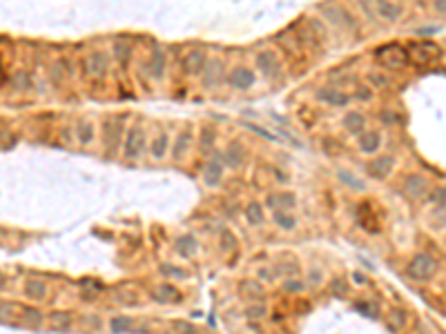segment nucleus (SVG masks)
Here are the masks:
<instances>
[{"label":"nucleus","mask_w":446,"mask_h":334,"mask_svg":"<svg viewBox=\"0 0 446 334\" xmlns=\"http://www.w3.org/2000/svg\"><path fill=\"white\" fill-rule=\"evenodd\" d=\"M408 51V60H413L415 65H433L440 60L442 49L437 47L433 40H419V43H410L406 47Z\"/></svg>","instance_id":"1"},{"label":"nucleus","mask_w":446,"mask_h":334,"mask_svg":"<svg viewBox=\"0 0 446 334\" xmlns=\"http://www.w3.org/2000/svg\"><path fill=\"white\" fill-rule=\"evenodd\" d=\"M437 270V263L431 254L426 252H419L410 258V263L406 265V274L410 276L413 281H428Z\"/></svg>","instance_id":"2"},{"label":"nucleus","mask_w":446,"mask_h":334,"mask_svg":"<svg viewBox=\"0 0 446 334\" xmlns=\"http://www.w3.org/2000/svg\"><path fill=\"white\" fill-rule=\"evenodd\" d=\"M377 58L388 69H401L408 62V51L399 45H386V47L377 49Z\"/></svg>","instance_id":"3"},{"label":"nucleus","mask_w":446,"mask_h":334,"mask_svg":"<svg viewBox=\"0 0 446 334\" xmlns=\"http://www.w3.org/2000/svg\"><path fill=\"white\" fill-rule=\"evenodd\" d=\"M404 191H406V196L413 200L424 198L428 191V181L424 176H419V174H410V176L404 178Z\"/></svg>","instance_id":"4"},{"label":"nucleus","mask_w":446,"mask_h":334,"mask_svg":"<svg viewBox=\"0 0 446 334\" xmlns=\"http://www.w3.org/2000/svg\"><path fill=\"white\" fill-rule=\"evenodd\" d=\"M223 163H225V158H223L221 154H217L208 165H205L203 181H205V185H208V187H217L219 183H221V178H223Z\"/></svg>","instance_id":"5"},{"label":"nucleus","mask_w":446,"mask_h":334,"mask_svg":"<svg viewBox=\"0 0 446 334\" xmlns=\"http://www.w3.org/2000/svg\"><path fill=\"white\" fill-rule=\"evenodd\" d=\"M143 145H145V134L143 129L134 127L127 132V138H125V158H136L141 154Z\"/></svg>","instance_id":"6"},{"label":"nucleus","mask_w":446,"mask_h":334,"mask_svg":"<svg viewBox=\"0 0 446 334\" xmlns=\"http://www.w3.org/2000/svg\"><path fill=\"white\" fill-rule=\"evenodd\" d=\"M83 69L87 76H103L107 71V58L103 51L96 53H89L87 58L83 60Z\"/></svg>","instance_id":"7"},{"label":"nucleus","mask_w":446,"mask_h":334,"mask_svg":"<svg viewBox=\"0 0 446 334\" xmlns=\"http://www.w3.org/2000/svg\"><path fill=\"white\" fill-rule=\"evenodd\" d=\"M321 11H324V16L328 18L333 25H337V27H350V29H355V20H352L350 13L343 11L341 7H334V4H330V7H321Z\"/></svg>","instance_id":"8"},{"label":"nucleus","mask_w":446,"mask_h":334,"mask_svg":"<svg viewBox=\"0 0 446 334\" xmlns=\"http://www.w3.org/2000/svg\"><path fill=\"white\" fill-rule=\"evenodd\" d=\"M227 83H230L232 87H236V89H248V87H252V85H254V74L250 69H245V67H236V69L230 71Z\"/></svg>","instance_id":"9"},{"label":"nucleus","mask_w":446,"mask_h":334,"mask_svg":"<svg viewBox=\"0 0 446 334\" xmlns=\"http://www.w3.org/2000/svg\"><path fill=\"white\" fill-rule=\"evenodd\" d=\"M257 65H259V71L268 78L279 74V62H277V56L272 51H261L257 58Z\"/></svg>","instance_id":"10"},{"label":"nucleus","mask_w":446,"mask_h":334,"mask_svg":"<svg viewBox=\"0 0 446 334\" xmlns=\"http://www.w3.org/2000/svg\"><path fill=\"white\" fill-rule=\"evenodd\" d=\"M392 165H395L392 156H379V158H375L373 163L368 165V172H370V176H375V178H386L388 174H390Z\"/></svg>","instance_id":"11"},{"label":"nucleus","mask_w":446,"mask_h":334,"mask_svg":"<svg viewBox=\"0 0 446 334\" xmlns=\"http://www.w3.org/2000/svg\"><path fill=\"white\" fill-rule=\"evenodd\" d=\"M185 71L187 74H199L201 69H205L208 67V58H205V53L201 51V49H192L190 53H187V58H185Z\"/></svg>","instance_id":"12"},{"label":"nucleus","mask_w":446,"mask_h":334,"mask_svg":"<svg viewBox=\"0 0 446 334\" xmlns=\"http://www.w3.org/2000/svg\"><path fill=\"white\" fill-rule=\"evenodd\" d=\"M375 9H377V13L384 20H390V22H395L401 16V7L390 2V0H375Z\"/></svg>","instance_id":"13"},{"label":"nucleus","mask_w":446,"mask_h":334,"mask_svg":"<svg viewBox=\"0 0 446 334\" xmlns=\"http://www.w3.org/2000/svg\"><path fill=\"white\" fill-rule=\"evenodd\" d=\"M294 203H297V196H294L292 191H279V194L268 198L270 207H279V209H290V207H294Z\"/></svg>","instance_id":"14"},{"label":"nucleus","mask_w":446,"mask_h":334,"mask_svg":"<svg viewBox=\"0 0 446 334\" xmlns=\"http://www.w3.org/2000/svg\"><path fill=\"white\" fill-rule=\"evenodd\" d=\"M317 98L324 100V102H330V105H334V107H343L348 100H350V96L333 92V89H319V92H317Z\"/></svg>","instance_id":"15"},{"label":"nucleus","mask_w":446,"mask_h":334,"mask_svg":"<svg viewBox=\"0 0 446 334\" xmlns=\"http://www.w3.org/2000/svg\"><path fill=\"white\" fill-rule=\"evenodd\" d=\"M152 296L156 298L159 303H169V301H178L181 298V294H178L176 287H172V285H159V287L152 292Z\"/></svg>","instance_id":"16"},{"label":"nucleus","mask_w":446,"mask_h":334,"mask_svg":"<svg viewBox=\"0 0 446 334\" xmlns=\"http://www.w3.org/2000/svg\"><path fill=\"white\" fill-rule=\"evenodd\" d=\"M45 294H47V285L43 283V281H27L25 283V296L27 298H34V301H40V298H45Z\"/></svg>","instance_id":"17"},{"label":"nucleus","mask_w":446,"mask_h":334,"mask_svg":"<svg viewBox=\"0 0 446 334\" xmlns=\"http://www.w3.org/2000/svg\"><path fill=\"white\" fill-rule=\"evenodd\" d=\"M225 165L227 167H239L241 165V160H243V147L239 145V143H232L230 147L225 149Z\"/></svg>","instance_id":"18"},{"label":"nucleus","mask_w":446,"mask_h":334,"mask_svg":"<svg viewBox=\"0 0 446 334\" xmlns=\"http://www.w3.org/2000/svg\"><path fill=\"white\" fill-rule=\"evenodd\" d=\"M379 134L377 132H366L364 136H361V141H359V147H361V151L364 154H373V151H377L379 149Z\"/></svg>","instance_id":"19"},{"label":"nucleus","mask_w":446,"mask_h":334,"mask_svg":"<svg viewBox=\"0 0 446 334\" xmlns=\"http://www.w3.org/2000/svg\"><path fill=\"white\" fill-rule=\"evenodd\" d=\"M343 125L348 127V132L352 134H361L366 127V120L361 114H357V111H350V114H346V118H343Z\"/></svg>","instance_id":"20"},{"label":"nucleus","mask_w":446,"mask_h":334,"mask_svg":"<svg viewBox=\"0 0 446 334\" xmlns=\"http://www.w3.org/2000/svg\"><path fill=\"white\" fill-rule=\"evenodd\" d=\"M76 138H78L83 145H89V143L94 141V125L87 123V120L78 123V127H76Z\"/></svg>","instance_id":"21"},{"label":"nucleus","mask_w":446,"mask_h":334,"mask_svg":"<svg viewBox=\"0 0 446 334\" xmlns=\"http://www.w3.org/2000/svg\"><path fill=\"white\" fill-rule=\"evenodd\" d=\"M105 129H107V134H105V145L110 147V149H114V147H116V143H114V134L118 136V132H120V120L110 118V120L105 123Z\"/></svg>","instance_id":"22"},{"label":"nucleus","mask_w":446,"mask_h":334,"mask_svg":"<svg viewBox=\"0 0 446 334\" xmlns=\"http://www.w3.org/2000/svg\"><path fill=\"white\" fill-rule=\"evenodd\" d=\"M245 218H248L250 225H259V223H263V209L259 203H248V207H245Z\"/></svg>","instance_id":"23"},{"label":"nucleus","mask_w":446,"mask_h":334,"mask_svg":"<svg viewBox=\"0 0 446 334\" xmlns=\"http://www.w3.org/2000/svg\"><path fill=\"white\" fill-rule=\"evenodd\" d=\"M176 252H181L183 256H192V254L196 252V240L192 239V236H183V239H178L176 240Z\"/></svg>","instance_id":"24"},{"label":"nucleus","mask_w":446,"mask_h":334,"mask_svg":"<svg viewBox=\"0 0 446 334\" xmlns=\"http://www.w3.org/2000/svg\"><path fill=\"white\" fill-rule=\"evenodd\" d=\"M187 145H190V132H181L176 138V143H174V158L181 160L183 156H185Z\"/></svg>","instance_id":"25"},{"label":"nucleus","mask_w":446,"mask_h":334,"mask_svg":"<svg viewBox=\"0 0 446 334\" xmlns=\"http://www.w3.org/2000/svg\"><path fill=\"white\" fill-rule=\"evenodd\" d=\"M165 149H167V136H165V134H159V136L152 141L150 151H152V156H154V158H163Z\"/></svg>","instance_id":"26"},{"label":"nucleus","mask_w":446,"mask_h":334,"mask_svg":"<svg viewBox=\"0 0 446 334\" xmlns=\"http://www.w3.org/2000/svg\"><path fill=\"white\" fill-rule=\"evenodd\" d=\"M163 69H165V56L161 49H154V58H152V76L161 78L163 76Z\"/></svg>","instance_id":"27"},{"label":"nucleus","mask_w":446,"mask_h":334,"mask_svg":"<svg viewBox=\"0 0 446 334\" xmlns=\"http://www.w3.org/2000/svg\"><path fill=\"white\" fill-rule=\"evenodd\" d=\"M388 325H390L392 330H401L406 325V314L401 310H397V307L390 310L388 312Z\"/></svg>","instance_id":"28"},{"label":"nucleus","mask_w":446,"mask_h":334,"mask_svg":"<svg viewBox=\"0 0 446 334\" xmlns=\"http://www.w3.org/2000/svg\"><path fill=\"white\" fill-rule=\"evenodd\" d=\"M275 223L279 227H283V230H292V227L297 225V221H294L290 214H285L283 209H277V212H275Z\"/></svg>","instance_id":"29"},{"label":"nucleus","mask_w":446,"mask_h":334,"mask_svg":"<svg viewBox=\"0 0 446 334\" xmlns=\"http://www.w3.org/2000/svg\"><path fill=\"white\" fill-rule=\"evenodd\" d=\"M241 292H243L245 296H261L263 287L257 281H243V283H241Z\"/></svg>","instance_id":"30"},{"label":"nucleus","mask_w":446,"mask_h":334,"mask_svg":"<svg viewBox=\"0 0 446 334\" xmlns=\"http://www.w3.org/2000/svg\"><path fill=\"white\" fill-rule=\"evenodd\" d=\"M69 323H71V316L67 314H62V312H54L52 314V325L54 328H58V330H67L69 328Z\"/></svg>","instance_id":"31"},{"label":"nucleus","mask_w":446,"mask_h":334,"mask_svg":"<svg viewBox=\"0 0 446 334\" xmlns=\"http://www.w3.org/2000/svg\"><path fill=\"white\" fill-rule=\"evenodd\" d=\"M129 45H125V43H116L114 45V56H116V60H120V62H127V58H129Z\"/></svg>","instance_id":"32"},{"label":"nucleus","mask_w":446,"mask_h":334,"mask_svg":"<svg viewBox=\"0 0 446 334\" xmlns=\"http://www.w3.org/2000/svg\"><path fill=\"white\" fill-rule=\"evenodd\" d=\"M339 178H341V183H346V185L355 187V190H364V183H361V178L352 176V174H348V172H339Z\"/></svg>","instance_id":"33"},{"label":"nucleus","mask_w":446,"mask_h":334,"mask_svg":"<svg viewBox=\"0 0 446 334\" xmlns=\"http://www.w3.org/2000/svg\"><path fill=\"white\" fill-rule=\"evenodd\" d=\"M431 203H433V205H437V207H442V209L446 207V187H437V190L433 191Z\"/></svg>","instance_id":"34"},{"label":"nucleus","mask_w":446,"mask_h":334,"mask_svg":"<svg viewBox=\"0 0 446 334\" xmlns=\"http://www.w3.org/2000/svg\"><path fill=\"white\" fill-rule=\"evenodd\" d=\"M129 325H132V319H129V316H118V319L112 321V330H114V332H125Z\"/></svg>","instance_id":"35"},{"label":"nucleus","mask_w":446,"mask_h":334,"mask_svg":"<svg viewBox=\"0 0 446 334\" xmlns=\"http://www.w3.org/2000/svg\"><path fill=\"white\" fill-rule=\"evenodd\" d=\"M275 272H277V274H283V276H297L299 267L294 265V263H288V265H277Z\"/></svg>","instance_id":"36"},{"label":"nucleus","mask_w":446,"mask_h":334,"mask_svg":"<svg viewBox=\"0 0 446 334\" xmlns=\"http://www.w3.org/2000/svg\"><path fill=\"white\" fill-rule=\"evenodd\" d=\"M234 245H236L234 236H232L230 232H223V236H221V247H223V252H230V249H234Z\"/></svg>","instance_id":"37"},{"label":"nucleus","mask_w":446,"mask_h":334,"mask_svg":"<svg viewBox=\"0 0 446 334\" xmlns=\"http://www.w3.org/2000/svg\"><path fill=\"white\" fill-rule=\"evenodd\" d=\"M245 316H248V319H263V316H266V307H263V305H252V307L245 310Z\"/></svg>","instance_id":"38"},{"label":"nucleus","mask_w":446,"mask_h":334,"mask_svg":"<svg viewBox=\"0 0 446 334\" xmlns=\"http://www.w3.org/2000/svg\"><path fill=\"white\" fill-rule=\"evenodd\" d=\"M25 319H27V323H31V325H36L38 328L40 325V321H43V316H40V312H36V310H25Z\"/></svg>","instance_id":"39"},{"label":"nucleus","mask_w":446,"mask_h":334,"mask_svg":"<svg viewBox=\"0 0 446 334\" xmlns=\"http://www.w3.org/2000/svg\"><path fill=\"white\" fill-rule=\"evenodd\" d=\"M283 289H285V292H290V294H297V292H301V289H303V283H301V281H288V283H283Z\"/></svg>","instance_id":"40"},{"label":"nucleus","mask_w":446,"mask_h":334,"mask_svg":"<svg viewBox=\"0 0 446 334\" xmlns=\"http://www.w3.org/2000/svg\"><path fill=\"white\" fill-rule=\"evenodd\" d=\"M161 272H167V276H178V279L185 276V272L178 270V267H174V265H161Z\"/></svg>","instance_id":"41"},{"label":"nucleus","mask_w":446,"mask_h":334,"mask_svg":"<svg viewBox=\"0 0 446 334\" xmlns=\"http://www.w3.org/2000/svg\"><path fill=\"white\" fill-rule=\"evenodd\" d=\"M370 83H373V85H377V87H386V85H388V80L384 78V76H379V74H373V76H370Z\"/></svg>","instance_id":"42"},{"label":"nucleus","mask_w":446,"mask_h":334,"mask_svg":"<svg viewBox=\"0 0 446 334\" xmlns=\"http://www.w3.org/2000/svg\"><path fill=\"white\" fill-rule=\"evenodd\" d=\"M333 289H334L337 294H343V292H346V283H343L341 279H334V281H333Z\"/></svg>","instance_id":"43"},{"label":"nucleus","mask_w":446,"mask_h":334,"mask_svg":"<svg viewBox=\"0 0 446 334\" xmlns=\"http://www.w3.org/2000/svg\"><path fill=\"white\" fill-rule=\"evenodd\" d=\"M357 98H359V100H368V98H370V89L368 87L357 89Z\"/></svg>","instance_id":"44"},{"label":"nucleus","mask_w":446,"mask_h":334,"mask_svg":"<svg viewBox=\"0 0 446 334\" xmlns=\"http://www.w3.org/2000/svg\"><path fill=\"white\" fill-rule=\"evenodd\" d=\"M308 281H310V283H315V285H317V283H319V281H321V272H317V270H315V272H310V276H308Z\"/></svg>","instance_id":"45"},{"label":"nucleus","mask_w":446,"mask_h":334,"mask_svg":"<svg viewBox=\"0 0 446 334\" xmlns=\"http://www.w3.org/2000/svg\"><path fill=\"white\" fill-rule=\"evenodd\" d=\"M435 9L442 13H446V0H435Z\"/></svg>","instance_id":"46"}]
</instances>
